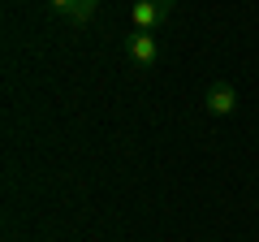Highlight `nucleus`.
Wrapping results in <instances>:
<instances>
[{
    "label": "nucleus",
    "instance_id": "nucleus-1",
    "mask_svg": "<svg viewBox=\"0 0 259 242\" xmlns=\"http://www.w3.org/2000/svg\"><path fill=\"white\" fill-rule=\"evenodd\" d=\"M173 5H177V0H134V5H130V26H134V30H147V35H156V30L168 22Z\"/></svg>",
    "mask_w": 259,
    "mask_h": 242
},
{
    "label": "nucleus",
    "instance_id": "nucleus-2",
    "mask_svg": "<svg viewBox=\"0 0 259 242\" xmlns=\"http://www.w3.org/2000/svg\"><path fill=\"white\" fill-rule=\"evenodd\" d=\"M125 56L134 61V65H143V69L160 65V39L147 35V30H134V35L125 39Z\"/></svg>",
    "mask_w": 259,
    "mask_h": 242
},
{
    "label": "nucleus",
    "instance_id": "nucleus-3",
    "mask_svg": "<svg viewBox=\"0 0 259 242\" xmlns=\"http://www.w3.org/2000/svg\"><path fill=\"white\" fill-rule=\"evenodd\" d=\"M203 108L212 112V117H233V112H238V87L233 83H212L207 87V95H203Z\"/></svg>",
    "mask_w": 259,
    "mask_h": 242
},
{
    "label": "nucleus",
    "instance_id": "nucleus-4",
    "mask_svg": "<svg viewBox=\"0 0 259 242\" xmlns=\"http://www.w3.org/2000/svg\"><path fill=\"white\" fill-rule=\"evenodd\" d=\"M95 9H100V0H78L74 9H69V22H74V26H87V22L95 18Z\"/></svg>",
    "mask_w": 259,
    "mask_h": 242
},
{
    "label": "nucleus",
    "instance_id": "nucleus-5",
    "mask_svg": "<svg viewBox=\"0 0 259 242\" xmlns=\"http://www.w3.org/2000/svg\"><path fill=\"white\" fill-rule=\"evenodd\" d=\"M48 5H52V9H56V13H65V18H69V9H74L78 0H48Z\"/></svg>",
    "mask_w": 259,
    "mask_h": 242
}]
</instances>
